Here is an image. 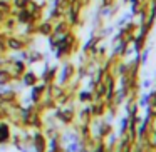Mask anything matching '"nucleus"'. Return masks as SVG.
<instances>
[{
    "mask_svg": "<svg viewBox=\"0 0 156 152\" xmlns=\"http://www.w3.org/2000/svg\"><path fill=\"white\" fill-rule=\"evenodd\" d=\"M24 82H25L27 85L35 84V82H37V75L32 74V72H27V74H24Z\"/></svg>",
    "mask_w": 156,
    "mask_h": 152,
    "instance_id": "obj_1",
    "label": "nucleus"
}]
</instances>
